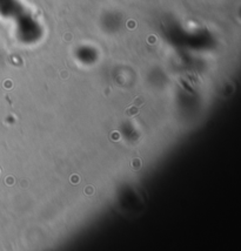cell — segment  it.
<instances>
[{"instance_id": "cell-1", "label": "cell", "mask_w": 241, "mask_h": 251, "mask_svg": "<svg viewBox=\"0 0 241 251\" xmlns=\"http://www.w3.org/2000/svg\"><path fill=\"white\" fill-rule=\"evenodd\" d=\"M138 113H139V107L138 106H134V105H131L125 112L126 116H129V117L138 115Z\"/></svg>"}, {"instance_id": "cell-2", "label": "cell", "mask_w": 241, "mask_h": 251, "mask_svg": "<svg viewBox=\"0 0 241 251\" xmlns=\"http://www.w3.org/2000/svg\"><path fill=\"white\" fill-rule=\"evenodd\" d=\"M142 103H143V99H142V98H140V96H139L138 99L134 100V102H133L134 106H138V107H140Z\"/></svg>"}]
</instances>
